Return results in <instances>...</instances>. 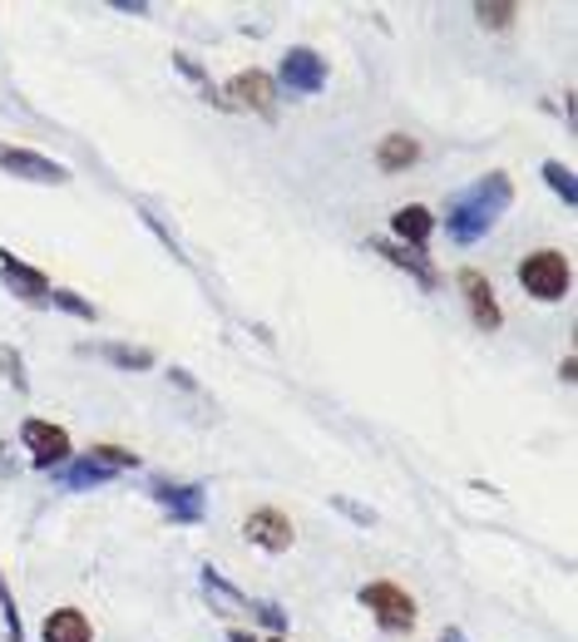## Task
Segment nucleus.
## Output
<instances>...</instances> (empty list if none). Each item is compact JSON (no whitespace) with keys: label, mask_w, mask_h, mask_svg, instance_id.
I'll list each match as a JSON object with an SVG mask.
<instances>
[{"label":"nucleus","mask_w":578,"mask_h":642,"mask_svg":"<svg viewBox=\"0 0 578 642\" xmlns=\"http://www.w3.org/2000/svg\"><path fill=\"white\" fill-rule=\"evenodd\" d=\"M50 307H60L64 317H80V321H99V307H94V301H84L80 292H70V287H50Z\"/></svg>","instance_id":"21"},{"label":"nucleus","mask_w":578,"mask_h":642,"mask_svg":"<svg viewBox=\"0 0 578 642\" xmlns=\"http://www.w3.org/2000/svg\"><path fill=\"white\" fill-rule=\"evenodd\" d=\"M539 178H544V183L558 193V203H568V207L578 203V183H574V168H568V164H558V158H548V164L539 168Z\"/></svg>","instance_id":"18"},{"label":"nucleus","mask_w":578,"mask_h":642,"mask_svg":"<svg viewBox=\"0 0 578 642\" xmlns=\"http://www.w3.org/2000/svg\"><path fill=\"white\" fill-rule=\"evenodd\" d=\"M0 168L11 178H31V183H64L70 168L55 164L45 154H31V148H15V144H0Z\"/></svg>","instance_id":"11"},{"label":"nucleus","mask_w":578,"mask_h":642,"mask_svg":"<svg viewBox=\"0 0 578 642\" xmlns=\"http://www.w3.org/2000/svg\"><path fill=\"white\" fill-rule=\"evenodd\" d=\"M104 356H109L119 371H149V366H154V352H144V346H125V342H109L104 346Z\"/></svg>","instance_id":"19"},{"label":"nucleus","mask_w":578,"mask_h":642,"mask_svg":"<svg viewBox=\"0 0 578 642\" xmlns=\"http://www.w3.org/2000/svg\"><path fill=\"white\" fill-rule=\"evenodd\" d=\"M371 252H381L391 268H401V272H411L415 282H421L425 292H435V282H440V272L430 268V258L425 252H415V248H401V242H386V238H371Z\"/></svg>","instance_id":"13"},{"label":"nucleus","mask_w":578,"mask_h":642,"mask_svg":"<svg viewBox=\"0 0 578 642\" xmlns=\"http://www.w3.org/2000/svg\"><path fill=\"white\" fill-rule=\"evenodd\" d=\"M356 598H362V608L376 618V628H386V632H411L415 628V598L401 588V583L376 579V583H366Z\"/></svg>","instance_id":"2"},{"label":"nucleus","mask_w":578,"mask_h":642,"mask_svg":"<svg viewBox=\"0 0 578 642\" xmlns=\"http://www.w3.org/2000/svg\"><path fill=\"white\" fill-rule=\"evenodd\" d=\"M331 509H341V514H346V519H356V524H366V528L376 524V514H371V509H366V504H356V499H331Z\"/></svg>","instance_id":"24"},{"label":"nucleus","mask_w":578,"mask_h":642,"mask_svg":"<svg viewBox=\"0 0 578 642\" xmlns=\"http://www.w3.org/2000/svg\"><path fill=\"white\" fill-rule=\"evenodd\" d=\"M435 642H470V638H465V632H460V628H445Z\"/></svg>","instance_id":"28"},{"label":"nucleus","mask_w":578,"mask_h":642,"mask_svg":"<svg viewBox=\"0 0 578 642\" xmlns=\"http://www.w3.org/2000/svg\"><path fill=\"white\" fill-rule=\"evenodd\" d=\"M50 475H55V485L60 489H99V485H109L114 479L109 469H104L99 460H90V455H70L60 469H50Z\"/></svg>","instance_id":"15"},{"label":"nucleus","mask_w":578,"mask_h":642,"mask_svg":"<svg viewBox=\"0 0 578 642\" xmlns=\"http://www.w3.org/2000/svg\"><path fill=\"white\" fill-rule=\"evenodd\" d=\"M515 203V178L509 174H485L475 178V183L465 188V198L450 207V218H445V233H450L455 248H470V242H480L489 228L499 223V213Z\"/></svg>","instance_id":"1"},{"label":"nucleus","mask_w":578,"mask_h":642,"mask_svg":"<svg viewBox=\"0 0 578 642\" xmlns=\"http://www.w3.org/2000/svg\"><path fill=\"white\" fill-rule=\"evenodd\" d=\"M84 455H90V460H99V465L109 469V475H119V469H139V465H144V460H139L134 450H125V445H94V450H84Z\"/></svg>","instance_id":"22"},{"label":"nucleus","mask_w":578,"mask_h":642,"mask_svg":"<svg viewBox=\"0 0 578 642\" xmlns=\"http://www.w3.org/2000/svg\"><path fill=\"white\" fill-rule=\"evenodd\" d=\"M252 613H258V622L268 628V638H282V632H287V613H282L278 603H252Z\"/></svg>","instance_id":"23"},{"label":"nucleus","mask_w":578,"mask_h":642,"mask_svg":"<svg viewBox=\"0 0 578 642\" xmlns=\"http://www.w3.org/2000/svg\"><path fill=\"white\" fill-rule=\"evenodd\" d=\"M0 287L11 292V297L31 301V307H50V277H45L40 268H31V262H21L15 252L0 248Z\"/></svg>","instance_id":"9"},{"label":"nucleus","mask_w":578,"mask_h":642,"mask_svg":"<svg viewBox=\"0 0 578 642\" xmlns=\"http://www.w3.org/2000/svg\"><path fill=\"white\" fill-rule=\"evenodd\" d=\"M391 233L401 248L425 252V242H430V233H435V213L425 203H405L401 213H391Z\"/></svg>","instance_id":"12"},{"label":"nucleus","mask_w":578,"mask_h":642,"mask_svg":"<svg viewBox=\"0 0 578 642\" xmlns=\"http://www.w3.org/2000/svg\"><path fill=\"white\" fill-rule=\"evenodd\" d=\"M243 539H248L252 549H262V554H287L292 539H297V528H292V519L282 514L278 504H262V509H252V514L243 519Z\"/></svg>","instance_id":"8"},{"label":"nucleus","mask_w":578,"mask_h":642,"mask_svg":"<svg viewBox=\"0 0 578 642\" xmlns=\"http://www.w3.org/2000/svg\"><path fill=\"white\" fill-rule=\"evenodd\" d=\"M114 11H125V15H149V5L144 0H109Z\"/></svg>","instance_id":"27"},{"label":"nucleus","mask_w":578,"mask_h":642,"mask_svg":"<svg viewBox=\"0 0 578 642\" xmlns=\"http://www.w3.org/2000/svg\"><path fill=\"white\" fill-rule=\"evenodd\" d=\"M272 84L287 94H321L327 90V60H321L317 50H307V45H292V50L282 55Z\"/></svg>","instance_id":"5"},{"label":"nucleus","mask_w":578,"mask_h":642,"mask_svg":"<svg viewBox=\"0 0 578 642\" xmlns=\"http://www.w3.org/2000/svg\"><path fill=\"white\" fill-rule=\"evenodd\" d=\"M227 642H262V638H252V632H243V628H233V632H227Z\"/></svg>","instance_id":"29"},{"label":"nucleus","mask_w":578,"mask_h":642,"mask_svg":"<svg viewBox=\"0 0 578 642\" xmlns=\"http://www.w3.org/2000/svg\"><path fill=\"white\" fill-rule=\"evenodd\" d=\"M174 64H178V74H188L193 84H203V90H208V74H203V64H198V60H188V55H174Z\"/></svg>","instance_id":"26"},{"label":"nucleus","mask_w":578,"mask_h":642,"mask_svg":"<svg viewBox=\"0 0 578 642\" xmlns=\"http://www.w3.org/2000/svg\"><path fill=\"white\" fill-rule=\"evenodd\" d=\"M154 504L164 509L168 524H203L208 514V489L203 485H174V479H154L149 485Z\"/></svg>","instance_id":"7"},{"label":"nucleus","mask_w":578,"mask_h":642,"mask_svg":"<svg viewBox=\"0 0 578 642\" xmlns=\"http://www.w3.org/2000/svg\"><path fill=\"white\" fill-rule=\"evenodd\" d=\"M217 104H223V109H252V115L272 119L278 115V84H272L268 70H243L223 84Z\"/></svg>","instance_id":"4"},{"label":"nucleus","mask_w":578,"mask_h":642,"mask_svg":"<svg viewBox=\"0 0 578 642\" xmlns=\"http://www.w3.org/2000/svg\"><path fill=\"white\" fill-rule=\"evenodd\" d=\"M460 292H465V307H470V317H475L480 332H499V326H505V311H499L495 287H489L485 272L465 268L460 272Z\"/></svg>","instance_id":"10"},{"label":"nucleus","mask_w":578,"mask_h":642,"mask_svg":"<svg viewBox=\"0 0 578 642\" xmlns=\"http://www.w3.org/2000/svg\"><path fill=\"white\" fill-rule=\"evenodd\" d=\"M0 366H5V376H11L15 391H25V371H21V356L11 352V346H0Z\"/></svg>","instance_id":"25"},{"label":"nucleus","mask_w":578,"mask_h":642,"mask_svg":"<svg viewBox=\"0 0 578 642\" xmlns=\"http://www.w3.org/2000/svg\"><path fill=\"white\" fill-rule=\"evenodd\" d=\"M40 642H94V628L80 608H55L40 628Z\"/></svg>","instance_id":"16"},{"label":"nucleus","mask_w":578,"mask_h":642,"mask_svg":"<svg viewBox=\"0 0 578 642\" xmlns=\"http://www.w3.org/2000/svg\"><path fill=\"white\" fill-rule=\"evenodd\" d=\"M5 598H11V593H5V579H0V603H5Z\"/></svg>","instance_id":"30"},{"label":"nucleus","mask_w":578,"mask_h":642,"mask_svg":"<svg viewBox=\"0 0 578 642\" xmlns=\"http://www.w3.org/2000/svg\"><path fill=\"white\" fill-rule=\"evenodd\" d=\"M519 287L534 301H564L568 297V258L554 248H539L519 262Z\"/></svg>","instance_id":"3"},{"label":"nucleus","mask_w":578,"mask_h":642,"mask_svg":"<svg viewBox=\"0 0 578 642\" xmlns=\"http://www.w3.org/2000/svg\"><path fill=\"white\" fill-rule=\"evenodd\" d=\"M415 158H421V144H415L411 134H386L381 144H376L381 174H405V168H415Z\"/></svg>","instance_id":"17"},{"label":"nucleus","mask_w":578,"mask_h":642,"mask_svg":"<svg viewBox=\"0 0 578 642\" xmlns=\"http://www.w3.org/2000/svg\"><path fill=\"white\" fill-rule=\"evenodd\" d=\"M470 15H475L485 31H509V25H515V15H519V5H509V0H505V5H499V0H480Z\"/></svg>","instance_id":"20"},{"label":"nucleus","mask_w":578,"mask_h":642,"mask_svg":"<svg viewBox=\"0 0 578 642\" xmlns=\"http://www.w3.org/2000/svg\"><path fill=\"white\" fill-rule=\"evenodd\" d=\"M198 583H203V598H208V608H213V613H223V618H238L243 608H252V603L243 598V593L233 588V583H227L223 573L213 569V563H203V569H198Z\"/></svg>","instance_id":"14"},{"label":"nucleus","mask_w":578,"mask_h":642,"mask_svg":"<svg viewBox=\"0 0 578 642\" xmlns=\"http://www.w3.org/2000/svg\"><path fill=\"white\" fill-rule=\"evenodd\" d=\"M21 445L31 450V465L35 469H45V475H50V469H60L64 460H70V436H64L60 425H50V420H21Z\"/></svg>","instance_id":"6"},{"label":"nucleus","mask_w":578,"mask_h":642,"mask_svg":"<svg viewBox=\"0 0 578 642\" xmlns=\"http://www.w3.org/2000/svg\"><path fill=\"white\" fill-rule=\"evenodd\" d=\"M262 642H287V638H262Z\"/></svg>","instance_id":"31"}]
</instances>
